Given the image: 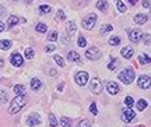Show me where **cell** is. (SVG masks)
I'll use <instances>...</instances> for the list:
<instances>
[{"mask_svg":"<svg viewBox=\"0 0 151 127\" xmlns=\"http://www.w3.org/2000/svg\"><path fill=\"white\" fill-rule=\"evenodd\" d=\"M27 103V96L25 95H17L10 103V108H9V113L10 115H16L21 110L22 108Z\"/></svg>","mask_w":151,"mask_h":127,"instance_id":"1","label":"cell"},{"mask_svg":"<svg viewBox=\"0 0 151 127\" xmlns=\"http://www.w3.org/2000/svg\"><path fill=\"white\" fill-rule=\"evenodd\" d=\"M119 80L123 83V84L129 85L133 83V80H134V70L133 69H126L123 70L120 74H119Z\"/></svg>","mask_w":151,"mask_h":127,"instance_id":"2","label":"cell"},{"mask_svg":"<svg viewBox=\"0 0 151 127\" xmlns=\"http://www.w3.org/2000/svg\"><path fill=\"white\" fill-rule=\"evenodd\" d=\"M95 22H97V14H94V13H91V14H88V16L83 20V28H86V29H92L94 28V25H95Z\"/></svg>","mask_w":151,"mask_h":127,"instance_id":"3","label":"cell"},{"mask_svg":"<svg viewBox=\"0 0 151 127\" xmlns=\"http://www.w3.org/2000/svg\"><path fill=\"white\" fill-rule=\"evenodd\" d=\"M137 85L140 87L141 90H148L151 87V78L148 75H140L137 80Z\"/></svg>","mask_w":151,"mask_h":127,"instance_id":"4","label":"cell"},{"mask_svg":"<svg viewBox=\"0 0 151 127\" xmlns=\"http://www.w3.org/2000/svg\"><path fill=\"white\" fill-rule=\"evenodd\" d=\"M134 117H136V112L132 110V108H127V109H124V110L122 112V115H120V119H122L123 122H126V123L132 122V120H133Z\"/></svg>","mask_w":151,"mask_h":127,"instance_id":"5","label":"cell"},{"mask_svg":"<svg viewBox=\"0 0 151 127\" xmlns=\"http://www.w3.org/2000/svg\"><path fill=\"white\" fill-rule=\"evenodd\" d=\"M86 56L90 59V60H97V59L101 57V52H99V49H97L95 46H92V48H90L86 52Z\"/></svg>","mask_w":151,"mask_h":127,"instance_id":"6","label":"cell"},{"mask_svg":"<svg viewBox=\"0 0 151 127\" xmlns=\"http://www.w3.org/2000/svg\"><path fill=\"white\" fill-rule=\"evenodd\" d=\"M10 62L14 67H20V66H22V63H24V59H22V56L20 53H13L10 57Z\"/></svg>","mask_w":151,"mask_h":127,"instance_id":"7","label":"cell"},{"mask_svg":"<svg viewBox=\"0 0 151 127\" xmlns=\"http://www.w3.org/2000/svg\"><path fill=\"white\" fill-rule=\"evenodd\" d=\"M76 83L78 85H86L87 81H88V74H87L86 71H78L77 74H76Z\"/></svg>","mask_w":151,"mask_h":127,"instance_id":"8","label":"cell"},{"mask_svg":"<svg viewBox=\"0 0 151 127\" xmlns=\"http://www.w3.org/2000/svg\"><path fill=\"white\" fill-rule=\"evenodd\" d=\"M90 90L94 92V94H99L101 92V90H102V87H101V81H99V78H92L91 80V84H90Z\"/></svg>","mask_w":151,"mask_h":127,"instance_id":"9","label":"cell"},{"mask_svg":"<svg viewBox=\"0 0 151 127\" xmlns=\"http://www.w3.org/2000/svg\"><path fill=\"white\" fill-rule=\"evenodd\" d=\"M141 37H143V34H141V31H139V29H132V31H129V39L132 42H139L141 39Z\"/></svg>","mask_w":151,"mask_h":127,"instance_id":"10","label":"cell"},{"mask_svg":"<svg viewBox=\"0 0 151 127\" xmlns=\"http://www.w3.org/2000/svg\"><path fill=\"white\" fill-rule=\"evenodd\" d=\"M41 123V117L38 113H32L27 117V124L28 126H35V124H39Z\"/></svg>","mask_w":151,"mask_h":127,"instance_id":"11","label":"cell"},{"mask_svg":"<svg viewBox=\"0 0 151 127\" xmlns=\"http://www.w3.org/2000/svg\"><path fill=\"white\" fill-rule=\"evenodd\" d=\"M119 85L116 84V83H113V81H109V83H106V91H108L109 94H112V95H115V94H118L119 92Z\"/></svg>","mask_w":151,"mask_h":127,"instance_id":"12","label":"cell"},{"mask_svg":"<svg viewBox=\"0 0 151 127\" xmlns=\"http://www.w3.org/2000/svg\"><path fill=\"white\" fill-rule=\"evenodd\" d=\"M133 53H134V50H133L132 46H124V48L120 50V55H122L124 59H130L133 56Z\"/></svg>","mask_w":151,"mask_h":127,"instance_id":"13","label":"cell"},{"mask_svg":"<svg viewBox=\"0 0 151 127\" xmlns=\"http://www.w3.org/2000/svg\"><path fill=\"white\" fill-rule=\"evenodd\" d=\"M67 59L70 60V62H76V63H81V57H80V55L77 52H69L67 53Z\"/></svg>","mask_w":151,"mask_h":127,"instance_id":"14","label":"cell"},{"mask_svg":"<svg viewBox=\"0 0 151 127\" xmlns=\"http://www.w3.org/2000/svg\"><path fill=\"white\" fill-rule=\"evenodd\" d=\"M147 20H148V17L146 16V14H136L134 16V22L136 24H146Z\"/></svg>","mask_w":151,"mask_h":127,"instance_id":"15","label":"cell"},{"mask_svg":"<svg viewBox=\"0 0 151 127\" xmlns=\"http://www.w3.org/2000/svg\"><path fill=\"white\" fill-rule=\"evenodd\" d=\"M13 91H14V94H16V95H25V87L21 85V84L14 85Z\"/></svg>","mask_w":151,"mask_h":127,"instance_id":"16","label":"cell"},{"mask_svg":"<svg viewBox=\"0 0 151 127\" xmlns=\"http://www.w3.org/2000/svg\"><path fill=\"white\" fill-rule=\"evenodd\" d=\"M41 87H42V83H41L38 78H32V80H31V88H32L34 91L41 90Z\"/></svg>","mask_w":151,"mask_h":127,"instance_id":"17","label":"cell"},{"mask_svg":"<svg viewBox=\"0 0 151 127\" xmlns=\"http://www.w3.org/2000/svg\"><path fill=\"white\" fill-rule=\"evenodd\" d=\"M9 24H7V28H13L14 25H17L18 24V17L16 16H10V18H9Z\"/></svg>","mask_w":151,"mask_h":127,"instance_id":"18","label":"cell"},{"mask_svg":"<svg viewBox=\"0 0 151 127\" xmlns=\"http://www.w3.org/2000/svg\"><path fill=\"white\" fill-rule=\"evenodd\" d=\"M97 9L101 11H105L108 10V3H106V0H99L97 3Z\"/></svg>","mask_w":151,"mask_h":127,"instance_id":"19","label":"cell"},{"mask_svg":"<svg viewBox=\"0 0 151 127\" xmlns=\"http://www.w3.org/2000/svg\"><path fill=\"white\" fill-rule=\"evenodd\" d=\"M139 62L141 64H150L151 63V57L150 56H147V55H140L139 56Z\"/></svg>","mask_w":151,"mask_h":127,"instance_id":"20","label":"cell"},{"mask_svg":"<svg viewBox=\"0 0 151 127\" xmlns=\"http://www.w3.org/2000/svg\"><path fill=\"white\" fill-rule=\"evenodd\" d=\"M11 48V41H7V39H4V41H0V49L1 50H7V49Z\"/></svg>","mask_w":151,"mask_h":127,"instance_id":"21","label":"cell"},{"mask_svg":"<svg viewBox=\"0 0 151 127\" xmlns=\"http://www.w3.org/2000/svg\"><path fill=\"white\" fill-rule=\"evenodd\" d=\"M67 32H69V35H71V34H74V32H76V24H74V21H69V22H67Z\"/></svg>","mask_w":151,"mask_h":127,"instance_id":"22","label":"cell"},{"mask_svg":"<svg viewBox=\"0 0 151 127\" xmlns=\"http://www.w3.org/2000/svg\"><path fill=\"white\" fill-rule=\"evenodd\" d=\"M113 29V27L111 25V24H105V25L101 28V34L102 35H105V34H108V32H111Z\"/></svg>","mask_w":151,"mask_h":127,"instance_id":"23","label":"cell"},{"mask_svg":"<svg viewBox=\"0 0 151 127\" xmlns=\"http://www.w3.org/2000/svg\"><path fill=\"white\" fill-rule=\"evenodd\" d=\"M60 124L63 127H70L71 126V120L69 119V117H62L60 119Z\"/></svg>","mask_w":151,"mask_h":127,"instance_id":"24","label":"cell"},{"mask_svg":"<svg viewBox=\"0 0 151 127\" xmlns=\"http://www.w3.org/2000/svg\"><path fill=\"white\" fill-rule=\"evenodd\" d=\"M147 108V101L146 99H140V101L137 102V109L139 110H144Z\"/></svg>","mask_w":151,"mask_h":127,"instance_id":"25","label":"cell"},{"mask_svg":"<svg viewBox=\"0 0 151 127\" xmlns=\"http://www.w3.org/2000/svg\"><path fill=\"white\" fill-rule=\"evenodd\" d=\"M50 10H52V9H50V6H46V4L39 6V13H41V14H48Z\"/></svg>","mask_w":151,"mask_h":127,"instance_id":"26","label":"cell"},{"mask_svg":"<svg viewBox=\"0 0 151 127\" xmlns=\"http://www.w3.org/2000/svg\"><path fill=\"white\" fill-rule=\"evenodd\" d=\"M49 124H50L52 127L58 126V120H56V117H55L53 113H49Z\"/></svg>","mask_w":151,"mask_h":127,"instance_id":"27","label":"cell"},{"mask_svg":"<svg viewBox=\"0 0 151 127\" xmlns=\"http://www.w3.org/2000/svg\"><path fill=\"white\" fill-rule=\"evenodd\" d=\"M58 39V32L56 31H50L48 34V41H50V42H55Z\"/></svg>","mask_w":151,"mask_h":127,"instance_id":"28","label":"cell"},{"mask_svg":"<svg viewBox=\"0 0 151 127\" xmlns=\"http://www.w3.org/2000/svg\"><path fill=\"white\" fill-rule=\"evenodd\" d=\"M77 45H78L80 48H86L87 41H86V38L83 37V35H80V37H78V41H77Z\"/></svg>","mask_w":151,"mask_h":127,"instance_id":"29","label":"cell"},{"mask_svg":"<svg viewBox=\"0 0 151 127\" xmlns=\"http://www.w3.org/2000/svg\"><path fill=\"white\" fill-rule=\"evenodd\" d=\"M119 43H120V38L119 37H112L109 39V45H112V46H116Z\"/></svg>","mask_w":151,"mask_h":127,"instance_id":"30","label":"cell"},{"mask_svg":"<svg viewBox=\"0 0 151 127\" xmlns=\"http://www.w3.org/2000/svg\"><path fill=\"white\" fill-rule=\"evenodd\" d=\"M56 20L58 21H63V20H66V14L63 10H59L58 11V14H56Z\"/></svg>","mask_w":151,"mask_h":127,"instance_id":"31","label":"cell"},{"mask_svg":"<svg viewBox=\"0 0 151 127\" xmlns=\"http://www.w3.org/2000/svg\"><path fill=\"white\" fill-rule=\"evenodd\" d=\"M124 103L127 108H132V106L134 105V99L132 98V96H126V99H124Z\"/></svg>","mask_w":151,"mask_h":127,"instance_id":"32","label":"cell"},{"mask_svg":"<svg viewBox=\"0 0 151 127\" xmlns=\"http://www.w3.org/2000/svg\"><path fill=\"white\" fill-rule=\"evenodd\" d=\"M55 62H56V63L59 64L60 67H65V60L62 59V56H59V55H56V56H55Z\"/></svg>","mask_w":151,"mask_h":127,"instance_id":"33","label":"cell"},{"mask_svg":"<svg viewBox=\"0 0 151 127\" xmlns=\"http://www.w3.org/2000/svg\"><path fill=\"white\" fill-rule=\"evenodd\" d=\"M116 7H118V10L120 11V13H124L126 11V6L120 1V0H118V3H116Z\"/></svg>","mask_w":151,"mask_h":127,"instance_id":"34","label":"cell"},{"mask_svg":"<svg viewBox=\"0 0 151 127\" xmlns=\"http://www.w3.org/2000/svg\"><path fill=\"white\" fill-rule=\"evenodd\" d=\"M9 99V94L6 92V91H3V90H0V101H7Z\"/></svg>","mask_w":151,"mask_h":127,"instance_id":"35","label":"cell"},{"mask_svg":"<svg viewBox=\"0 0 151 127\" xmlns=\"http://www.w3.org/2000/svg\"><path fill=\"white\" fill-rule=\"evenodd\" d=\"M25 57L27 59H32L34 57V49H31V48L25 49Z\"/></svg>","mask_w":151,"mask_h":127,"instance_id":"36","label":"cell"},{"mask_svg":"<svg viewBox=\"0 0 151 127\" xmlns=\"http://www.w3.org/2000/svg\"><path fill=\"white\" fill-rule=\"evenodd\" d=\"M37 31L41 32V34H42V32H46V25H45V24H42V22H41V24H38V25H37Z\"/></svg>","mask_w":151,"mask_h":127,"instance_id":"37","label":"cell"},{"mask_svg":"<svg viewBox=\"0 0 151 127\" xmlns=\"http://www.w3.org/2000/svg\"><path fill=\"white\" fill-rule=\"evenodd\" d=\"M77 127H90V122L84 119V120H80V123L77 124Z\"/></svg>","mask_w":151,"mask_h":127,"instance_id":"38","label":"cell"},{"mask_svg":"<svg viewBox=\"0 0 151 127\" xmlns=\"http://www.w3.org/2000/svg\"><path fill=\"white\" fill-rule=\"evenodd\" d=\"M108 69L109 70H115V69H116V59H115V57H112V62L108 64Z\"/></svg>","mask_w":151,"mask_h":127,"instance_id":"39","label":"cell"},{"mask_svg":"<svg viewBox=\"0 0 151 127\" xmlns=\"http://www.w3.org/2000/svg\"><path fill=\"white\" fill-rule=\"evenodd\" d=\"M90 110H91V113H94V115H97V113H98L97 103H94V102H92V103H91V106H90Z\"/></svg>","mask_w":151,"mask_h":127,"instance_id":"40","label":"cell"},{"mask_svg":"<svg viewBox=\"0 0 151 127\" xmlns=\"http://www.w3.org/2000/svg\"><path fill=\"white\" fill-rule=\"evenodd\" d=\"M141 4H143V7H146V9H151V1H148V0H143Z\"/></svg>","mask_w":151,"mask_h":127,"instance_id":"41","label":"cell"},{"mask_svg":"<svg viewBox=\"0 0 151 127\" xmlns=\"http://www.w3.org/2000/svg\"><path fill=\"white\" fill-rule=\"evenodd\" d=\"M55 49H56V46H55V45H49V46H46V48H45V50H46V52H53Z\"/></svg>","mask_w":151,"mask_h":127,"instance_id":"42","label":"cell"},{"mask_svg":"<svg viewBox=\"0 0 151 127\" xmlns=\"http://www.w3.org/2000/svg\"><path fill=\"white\" fill-rule=\"evenodd\" d=\"M6 29V25H4V22H1L0 21V32H3Z\"/></svg>","mask_w":151,"mask_h":127,"instance_id":"43","label":"cell"},{"mask_svg":"<svg viewBox=\"0 0 151 127\" xmlns=\"http://www.w3.org/2000/svg\"><path fill=\"white\" fill-rule=\"evenodd\" d=\"M49 74H50V75H56V70L50 69V70H49Z\"/></svg>","mask_w":151,"mask_h":127,"instance_id":"44","label":"cell"},{"mask_svg":"<svg viewBox=\"0 0 151 127\" xmlns=\"http://www.w3.org/2000/svg\"><path fill=\"white\" fill-rule=\"evenodd\" d=\"M63 88H65V84H59V85H58V91H63Z\"/></svg>","mask_w":151,"mask_h":127,"instance_id":"45","label":"cell"},{"mask_svg":"<svg viewBox=\"0 0 151 127\" xmlns=\"http://www.w3.org/2000/svg\"><path fill=\"white\" fill-rule=\"evenodd\" d=\"M127 1H129V3H130V4H132V6L137 4V0H127Z\"/></svg>","mask_w":151,"mask_h":127,"instance_id":"46","label":"cell"},{"mask_svg":"<svg viewBox=\"0 0 151 127\" xmlns=\"http://www.w3.org/2000/svg\"><path fill=\"white\" fill-rule=\"evenodd\" d=\"M3 66H4V60L0 57V69H3Z\"/></svg>","mask_w":151,"mask_h":127,"instance_id":"47","label":"cell"},{"mask_svg":"<svg viewBox=\"0 0 151 127\" xmlns=\"http://www.w3.org/2000/svg\"><path fill=\"white\" fill-rule=\"evenodd\" d=\"M148 41H150V37H148V35H144V42H148Z\"/></svg>","mask_w":151,"mask_h":127,"instance_id":"48","label":"cell"},{"mask_svg":"<svg viewBox=\"0 0 151 127\" xmlns=\"http://www.w3.org/2000/svg\"><path fill=\"white\" fill-rule=\"evenodd\" d=\"M31 1H32V0H27V3H31Z\"/></svg>","mask_w":151,"mask_h":127,"instance_id":"49","label":"cell"}]
</instances>
